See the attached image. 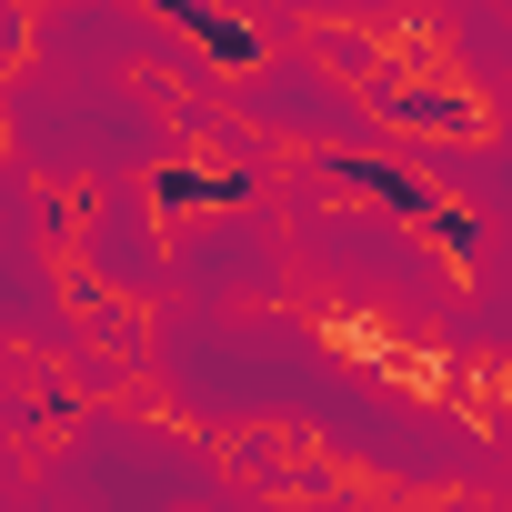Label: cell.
Segmentation results:
<instances>
[{
  "label": "cell",
  "instance_id": "1",
  "mask_svg": "<svg viewBox=\"0 0 512 512\" xmlns=\"http://www.w3.org/2000/svg\"><path fill=\"white\" fill-rule=\"evenodd\" d=\"M161 11H171V21H191L211 61H251V31H241V21H221V11H201V0H161Z\"/></svg>",
  "mask_w": 512,
  "mask_h": 512
}]
</instances>
